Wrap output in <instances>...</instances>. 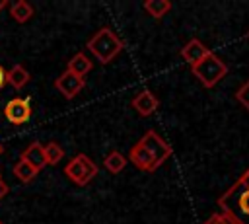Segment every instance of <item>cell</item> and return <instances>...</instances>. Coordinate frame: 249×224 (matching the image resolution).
Segmentation results:
<instances>
[{
  "mask_svg": "<svg viewBox=\"0 0 249 224\" xmlns=\"http://www.w3.org/2000/svg\"><path fill=\"white\" fill-rule=\"evenodd\" d=\"M218 205L222 212L231 216L237 224H249V168L226 193L218 197Z\"/></svg>",
  "mask_w": 249,
  "mask_h": 224,
  "instance_id": "6da1fadb",
  "label": "cell"
},
{
  "mask_svg": "<svg viewBox=\"0 0 249 224\" xmlns=\"http://www.w3.org/2000/svg\"><path fill=\"white\" fill-rule=\"evenodd\" d=\"M88 49L101 64H109L123 51V41L109 27H101L89 37Z\"/></svg>",
  "mask_w": 249,
  "mask_h": 224,
  "instance_id": "7a4b0ae2",
  "label": "cell"
},
{
  "mask_svg": "<svg viewBox=\"0 0 249 224\" xmlns=\"http://www.w3.org/2000/svg\"><path fill=\"white\" fill-rule=\"evenodd\" d=\"M193 68V74L198 78V82L204 86V88H214L226 74H228V66L226 62L216 56L214 53H210L208 56H204L198 64L191 66Z\"/></svg>",
  "mask_w": 249,
  "mask_h": 224,
  "instance_id": "3957f363",
  "label": "cell"
},
{
  "mask_svg": "<svg viewBox=\"0 0 249 224\" xmlns=\"http://www.w3.org/2000/svg\"><path fill=\"white\" fill-rule=\"evenodd\" d=\"M64 173H66V177H68L70 181H74L76 185L84 187V185H88V183L97 175V166H95V162H93L89 156L78 154V156H74V158L66 164Z\"/></svg>",
  "mask_w": 249,
  "mask_h": 224,
  "instance_id": "277c9868",
  "label": "cell"
},
{
  "mask_svg": "<svg viewBox=\"0 0 249 224\" xmlns=\"http://www.w3.org/2000/svg\"><path fill=\"white\" fill-rule=\"evenodd\" d=\"M140 142H142V146L148 150V154L152 156L156 168H160V166L171 156V146H169L156 131H146V134L140 138Z\"/></svg>",
  "mask_w": 249,
  "mask_h": 224,
  "instance_id": "5b68a950",
  "label": "cell"
},
{
  "mask_svg": "<svg viewBox=\"0 0 249 224\" xmlns=\"http://www.w3.org/2000/svg\"><path fill=\"white\" fill-rule=\"evenodd\" d=\"M84 86H86V80L80 78V76H76V74H72V72H68V70H64V72L54 80V88H56L66 99H74V97L82 92Z\"/></svg>",
  "mask_w": 249,
  "mask_h": 224,
  "instance_id": "8992f818",
  "label": "cell"
},
{
  "mask_svg": "<svg viewBox=\"0 0 249 224\" xmlns=\"http://www.w3.org/2000/svg\"><path fill=\"white\" fill-rule=\"evenodd\" d=\"M4 117L12 125H23L31 117V105H29V101L27 99H21V97L10 99L6 103V107H4Z\"/></svg>",
  "mask_w": 249,
  "mask_h": 224,
  "instance_id": "52a82bcc",
  "label": "cell"
},
{
  "mask_svg": "<svg viewBox=\"0 0 249 224\" xmlns=\"http://www.w3.org/2000/svg\"><path fill=\"white\" fill-rule=\"evenodd\" d=\"M132 107L140 117H148L152 113H156V109L160 107V99L150 92V90H142L140 93L134 95L132 99Z\"/></svg>",
  "mask_w": 249,
  "mask_h": 224,
  "instance_id": "ba28073f",
  "label": "cell"
},
{
  "mask_svg": "<svg viewBox=\"0 0 249 224\" xmlns=\"http://www.w3.org/2000/svg\"><path fill=\"white\" fill-rule=\"evenodd\" d=\"M212 51L202 43V41H198V39H191L183 49H181V56L185 58V62L187 64H191V66H195V64H198L204 56H208Z\"/></svg>",
  "mask_w": 249,
  "mask_h": 224,
  "instance_id": "9c48e42d",
  "label": "cell"
},
{
  "mask_svg": "<svg viewBox=\"0 0 249 224\" xmlns=\"http://www.w3.org/2000/svg\"><path fill=\"white\" fill-rule=\"evenodd\" d=\"M128 158H130V162L138 168V169H142V171H156L158 168L154 166V160H152V156L148 154V150L142 146V142L138 140L130 150H128Z\"/></svg>",
  "mask_w": 249,
  "mask_h": 224,
  "instance_id": "30bf717a",
  "label": "cell"
},
{
  "mask_svg": "<svg viewBox=\"0 0 249 224\" xmlns=\"http://www.w3.org/2000/svg\"><path fill=\"white\" fill-rule=\"evenodd\" d=\"M21 160H25L27 164H31L37 171H41L47 162H45V152H43V144L41 142H31L23 152H21Z\"/></svg>",
  "mask_w": 249,
  "mask_h": 224,
  "instance_id": "8fae6325",
  "label": "cell"
},
{
  "mask_svg": "<svg viewBox=\"0 0 249 224\" xmlns=\"http://www.w3.org/2000/svg\"><path fill=\"white\" fill-rule=\"evenodd\" d=\"M29 80H31V76H29V72H27L21 64H14V66L6 72V82H8L12 88H16V90H21L23 86H27Z\"/></svg>",
  "mask_w": 249,
  "mask_h": 224,
  "instance_id": "7c38bea8",
  "label": "cell"
},
{
  "mask_svg": "<svg viewBox=\"0 0 249 224\" xmlns=\"http://www.w3.org/2000/svg\"><path fill=\"white\" fill-rule=\"evenodd\" d=\"M91 60L84 55V53H76L70 60H68V72H72V74H76V76H80V78H84L89 70H91Z\"/></svg>",
  "mask_w": 249,
  "mask_h": 224,
  "instance_id": "4fadbf2b",
  "label": "cell"
},
{
  "mask_svg": "<svg viewBox=\"0 0 249 224\" xmlns=\"http://www.w3.org/2000/svg\"><path fill=\"white\" fill-rule=\"evenodd\" d=\"M103 166H105V169H107L109 173L117 175V173H121V171L124 169V166H126V156L121 154L119 150H111V152L105 156Z\"/></svg>",
  "mask_w": 249,
  "mask_h": 224,
  "instance_id": "5bb4252c",
  "label": "cell"
},
{
  "mask_svg": "<svg viewBox=\"0 0 249 224\" xmlns=\"http://www.w3.org/2000/svg\"><path fill=\"white\" fill-rule=\"evenodd\" d=\"M10 16H12L18 23H25V21H29L31 16H33V6H31L29 2H25V0H18V2H14V4L10 6Z\"/></svg>",
  "mask_w": 249,
  "mask_h": 224,
  "instance_id": "9a60e30c",
  "label": "cell"
},
{
  "mask_svg": "<svg viewBox=\"0 0 249 224\" xmlns=\"http://www.w3.org/2000/svg\"><path fill=\"white\" fill-rule=\"evenodd\" d=\"M144 10L152 18L160 19V18H163L171 10V2L169 0H148V2H144Z\"/></svg>",
  "mask_w": 249,
  "mask_h": 224,
  "instance_id": "2e32d148",
  "label": "cell"
},
{
  "mask_svg": "<svg viewBox=\"0 0 249 224\" xmlns=\"http://www.w3.org/2000/svg\"><path fill=\"white\" fill-rule=\"evenodd\" d=\"M12 171H14V175H16L19 181H23V183H29V181H31V179H35V175L39 173L31 164H27V162H25V160H21V158H19V162L14 166V169H12Z\"/></svg>",
  "mask_w": 249,
  "mask_h": 224,
  "instance_id": "e0dca14e",
  "label": "cell"
},
{
  "mask_svg": "<svg viewBox=\"0 0 249 224\" xmlns=\"http://www.w3.org/2000/svg\"><path fill=\"white\" fill-rule=\"evenodd\" d=\"M43 152H45L47 166H56L62 160V156H64V150H62V146L58 142H47L43 146Z\"/></svg>",
  "mask_w": 249,
  "mask_h": 224,
  "instance_id": "ac0fdd59",
  "label": "cell"
},
{
  "mask_svg": "<svg viewBox=\"0 0 249 224\" xmlns=\"http://www.w3.org/2000/svg\"><path fill=\"white\" fill-rule=\"evenodd\" d=\"M235 99H237V101H239V103L249 111V80H247V82H245V84L235 92Z\"/></svg>",
  "mask_w": 249,
  "mask_h": 224,
  "instance_id": "d6986e66",
  "label": "cell"
},
{
  "mask_svg": "<svg viewBox=\"0 0 249 224\" xmlns=\"http://www.w3.org/2000/svg\"><path fill=\"white\" fill-rule=\"evenodd\" d=\"M204 224H237L231 216H228L226 212H216V214H212Z\"/></svg>",
  "mask_w": 249,
  "mask_h": 224,
  "instance_id": "ffe728a7",
  "label": "cell"
},
{
  "mask_svg": "<svg viewBox=\"0 0 249 224\" xmlns=\"http://www.w3.org/2000/svg\"><path fill=\"white\" fill-rule=\"evenodd\" d=\"M8 191H10V187H8V185L2 181V177H0V199H4V197L8 195Z\"/></svg>",
  "mask_w": 249,
  "mask_h": 224,
  "instance_id": "44dd1931",
  "label": "cell"
},
{
  "mask_svg": "<svg viewBox=\"0 0 249 224\" xmlns=\"http://www.w3.org/2000/svg\"><path fill=\"white\" fill-rule=\"evenodd\" d=\"M4 84H6V70H4L2 64H0V90L4 88Z\"/></svg>",
  "mask_w": 249,
  "mask_h": 224,
  "instance_id": "7402d4cb",
  "label": "cell"
},
{
  "mask_svg": "<svg viewBox=\"0 0 249 224\" xmlns=\"http://www.w3.org/2000/svg\"><path fill=\"white\" fill-rule=\"evenodd\" d=\"M6 4H8V2H6V0H0V12H2V10H4V8H6Z\"/></svg>",
  "mask_w": 249,
  "mask_h": 224,
  "instance_id": "603a6c76",
  "label": "cell"
},
{
  "mask_svg": "<svg viewBox=\"0 0 249 224\" xmlns=\"http://www.w3.org/2000/svg\"><path fill=\"white\" fill-rule=\"evenodd\" d=\"M0 156H2V144H0Z\"/></svg>",
  "mask_w": 249,
  "mask_h": 224,
  "instance_id": "cb8c5ba5",
  "label": "cell"
},
{
  "mask_svg": "<svg viewBox=\"0 0 249 224\" xmlns=\"http://www.w3.org/2000/svg\"><path fill=\"white\" fill-rule=\"evenodd\" d=\"M247 37H249V31H247Z\"/></svg>",
  "mask_w": 249,
  "mask_h": 224,
  "instance_id": "d4e9b609",
  "label": "cell"
},
{
  "mask_svg": "<svg viewBox=\"0 0 249 224\" xmlns=\"http://www.w3.org/2000/svg\"><path fill=\"white\" fill-rule=\"evenodd\" d=\"M0 224H4V222H2V220H0Z\"/></svg>",
  "mask_w": 249,
  "mask_h": 224,
  "instance_id": "484cf974",
  "label": "cell"
}]
</instances>
